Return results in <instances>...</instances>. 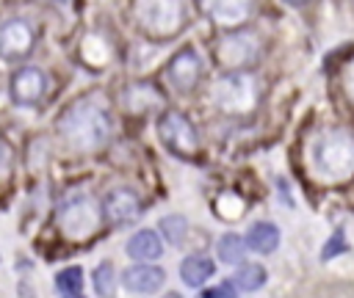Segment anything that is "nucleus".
<instances>
[{
	"instance_id": "obj_20",
	"label": "nucleus",
	"mask_w": 354,
	"mask_h": 298,
	"mask_svg": "<svg viewBox=\"0 0 354 298\" xmlns=\"http://www.w3.org/2000/svg\"><path fill=\"white\" fill-rule=\"evenodd\" d=\"M346 248H348V246H346V240H343V232L337 229V232H335V237H332V240L324 246L321 259H332V257H337V254H340V251H346Z\"/></svg>"
},
{
	"instance_id": "obj_7",
	"label": "nucleus",
	"mask_w": 354,
	"mask_h": 298,
	"mask_svg": "<svg viewBox=\"0 0 354 298\" xmlns=\"http://www.w3.org/2000/svg\"><path fill=\"white\" fill-rule=\"evenodd\" d=\"M44 91H47V77H44V72L39 66H22V69H17L11 74L8 94H11V99L17 105L30 108V105L41 102Z\"/></svg>"
},
{
	"instance_id": "obj_11",
	"label": "nucleus",
	"mask_w": 354,
	"mask_h": 298,
	"mask_svg": "<svg viewBox=\"0 0 354 298\" xmlns=\"http://www.w3.org/2000/svg\"><path fill=\"white\" fill-rule=\"evenodd\" d=\"M163 281H166V273L160 268H155V265H133V268H127L122 273V284L130 292H141V295L155 292Z\"/></svg>"
},
{
	"instance_id": "obj_9",
	"label": "nucleus",
	"mask_w": 354,
	"mask_h": 298,
	"mask_svg": "<svg viewBox=\"0 0 354 298\" xmlns=\"http://www.w3.org/2000/svg\"><path fill=\"white\" fill-rule=\"evenodd\" d=\"M102 212H105V218H108L111 223L127 226V223L138 221V215H141V201H138V196H136L133 190L116 188V190H111V193L105 196Z\"/></svg>"
},
{
	"instance_id": "obj_18",
	"label": "nucleus",
	"mask_w": 354,
	"mask_h": 298,
	"mask_svg": "<svg viewBox=\"0 0 354 298\" xmlns=\"http://www.w3.org/2000/svg\"><path fill=\"white\" fill-rule=\"evenodd\" d=\"M55 287H58L61 295H77L80 287H83V270H80L77 265L64 268V270L55 276Z\"/></svg>"
},
{
	"instance_id": "obj_2",
	"label": "nucleus",
	"mask_w": 354,
	"mask_h": 298,
	"mask_svg": "<svg viewBox=\"0 0 354 298\" xmlns=\"http://www.w3.org/2000/svg\"><path fill=\"white\" fill-rule=\"evenodd\" d=\"M136 25L152 39H171L185 25L183 0H133Z\"/></svg>"
},
{
	"instance_id": "obj_4",
	"label": "nucleus",
	"mask_w": 354,
	"mask_h": 298,
	"mask_svg": "<svg viewBox=\"0 0 354 298\" xmlns=\"http://www.w3.org/2000/svg\"><path fill=\"white\" fill-rule=\"evenodd\" d=\"M36 47V28L22 19L11 17L0 22V58L3 61H25Z\"/></svg>"
},
{
	"instance_id": "obj_17",
	"label": "nucleus",
	"mask_w": 354,
	"mask_h": 298,
	"mask_svg": "<svg viewBox=\"0 0 354 298\" xmlns=\"http://www.w3.org/2000/svg\"><path fill=\"white\" fill-rule=\"evenodd\" d=\"M94 290L100 298H113L116 295V273L111 262H102L94 268Z\"/></svg>"
},
{
	"instance_id": "obj_1",
	"label": "nucleus",
	"mask_w": 354,
	"mask_h": 298,
	"mask_svg": "<svg viewBox=\"0 0 354 298\" xmlns=\"http://www.w3.org/2000/svg\"><path fill=\"white\" fill-rule=\"evenodd\" d=\"M58 132L77 152L100 149L111 138V113L100 97H80L58 119Z\"/></svg>"
},
{
	"instance_id": "obj_8",
	"label": "nucleus",
	"mask_w": 354,
	"mask_h": 298,
	"mask_svg": "<svg viewBox=\"0 0 354 298\" xmlns=\"http://www.w3.org/2000/svg\"><path fill=\"white\" fill-rule=\"evenodd\" d=\"M171 86L177 91H191L199 77H202V58L194 47H183L171 61H169V69H166Z\"/></svg>"
},
{
	"instance_id": "obj_12",
	"label": "nucleus",
	"mask_w": 354,
	"mask_h": 298,
	"mask_svg": "<svg viewBox=\"0 0 354 298\" xmlns=\"http://www.w3.org/2000/svg\"><path fill=\"white\" fill-rule=\"evenodd\" d=\"M163 251V240L155 229H141L127 240V254L133 259H158Z\"/></svg>"
},
{
	"instance_id": "obj_24",
	"label": "nucleus",
	"mask_w": 354,
	"mask_h": 298,
	"mask_svg": "<svg viewBox=\"0 0 354 298\" xmlns=\"http://www.w3.org/2000/svg\"><path fill=\"white\" fill-rule=\"evenodd\" d=\"M64 298H83V295H80V292H77V295H64Z\"/></svg>"
},
{
	"instance_id": "obj_3",
	"label": "nucleus",
	"mask_w": 354,
	"mask_h": 298,
	"mask_svg": "<svg viewBox=\"0 0 354 298\" xmlns=\"http://www.w3.org/2000/svg\"><path fill=\"white\" fill-rule=\"evenodd\" d=\"M158 135L166 143L169 152L180 155V157H194L199 149V135L196 127L191 124V119L180 110H166L158 121Z\"/></svg>"
},
{
	"instance_id": "obj_23",
	"label": "nucleus",
	"mask_w": 354,
	"mask_h": 298,
	"mask_svg": "<svg viewBox=\"0 0 354 298\" xmlns=\"http://www.w3.org/2000/svg\"><path fill=\"white\" fill-rule=\"evenodd\" d=\"M163 298H183V295H180V292H166Z\"/></svg>"
},
{
	"instance_id": "obj_6",
	"label": "nucleus",
	"mask_w": 354,
	"mask_h": 298,
	"mask_svg": "<svg viewBox=\"0 0 354 298\" xmlns=\"http://www.w3.org/2000/svg\"><path fill=\"white\" fill-rule=\"evenodd\" d=\"M216 55H218L221 66L243 69V66L254 63V58L260 55V41L254 39V33H232L216 44Z\"/></svg>"
},
{
	"instance_id": "obj_5",
	"label": "nucleus",
	"mask_w": 354,
	"mask_h": 298,
	"mask_svg": "<svg viewBox=\"0 0 354 298\" xmlns=\"http://www.w3.org/2000/svg\"><path fill=\"white\" fill-rule=\"evenodd\" d=\"M254 6H257V0H199L202 14L224 30L243 28L249 22V17L254 14Z\"/></svg>"
},
{
	"instance_id": "obj_21",
	"label": "nucleus",
	"mask_w": 354,
	"mask_h": 298,
	"mask_svg": "<svg viewBox=\"0 0 354 298\" xmlns=\"http://www.w3.org/2000/svg\"><path fill=\"white\" fill-rule=\"evenodd\" d=\"M8 163H11V149H8V143L0 138V171H6Z\"/></svg>"
},
{
	"instance_id": "obj_10",
	"label": "nucleus",
	"mask_w": 354,
	"mask_h": 298,
	"mask_svg": "<svg viewBox=\"0 0 354 298\" xmlns=\"http://www.w3.org/2000/svg\"><path fill=\"white\" fill-rule=\"evenodd\" d=\"M326 146L335 149V155L318 146V166H321V171H343V174L354 171V138L335 132L332 138H326Z\"/></svg>"
},
{
	"instance_id": "obj_13",
	"label": "nucleus",
	"mask_w": 354,
	"mask_h": 298,
	"mask_svg": "<svg viewBox=\"0 0 354 298\" xmlns=\"http://www.w3.org/2000/svg\"><path fill=\"white\" fill-rule=\"evenodd\" d=\"M213 270H216L213 259H207V257H202V254L185 257L183 265H180V276H183V281H185L188 287H202V284L213 276Z\"/></svg>"
},
{
	"instance_id": "obj_25",
	"label": "nucleus",
	"mask_w": 354,
	"mask_h": 298,
	"mask_svg": "<svg viewBox=\"0 0 354 298\" xmlns=\"http://www.w3.org/2000/svg\"><path fill=\"white\" fill-rule=\"evenodd\" d=\"M22 298H33V295H28V292H25V290H22Z\"/></svg>"
},
{
	"instance_id": "obj_19",
	"label": "nucleus",
	"mask_w": 354,
	"mask_h": 298,
	"mask_svg": "<svg viewBox=\"0 0 354 298\" xmlns=\"http://www.w3.org/2000/svg\"><path fill=\"white\" fill-rule=\"evenodd\" d=\"M185 232H188V221H185L183 215H166V218L160 221V237H166V240L174 243V246L183 243Z\"/></svg>"
},
{
	"instance_id": "obj_15",
	"label": "nucleus",
	"mask_w": 354,
	"mask_h": 298,
	"mask_svg": "<svg viewBox=\"0 0 354 298\" xmlns=\"http://www.w3.org/2000/svg\"><path fill=\"white\" fill-rule=\"evenodd\" d=\"M263 281H266V268L257 265V262H243V265L235 270V279H232L235 290H243V292L260 290Z\"/></svg>"
},
{
	"instance_id": "obj_16",
	"label": "nucleus",
	"mask_w": 354,
	"mask_h": 298,
	"mask_svg": "<svg viewBox=\"0 0 354 298\" xmlns=\"http://www.w3.org/2000/svg\"><path fill=\"white\" fill-rule=\"evenodd\" d=\"M216 251H218V259H221V262H227V265H238V262L243 259V240H241L238 235L227 232V235H221Z\"/></svg>"
},
{
	"instance_id": "obj_22",
	"label": "nucleus",
	"mask_w": 354,
	"mask_h": 298,
	"mask_svg": "<svg viewBox=\"0 0 354 298\" xmlns=\"http://www.w3.org/2000/svg\"><path fill=\"white\" fill-rule=\"evenodd\" d=\"M285 3H290V6H307L310 0H285Z\"/></svg>"
},
{
	"instance_id": "obj_14",
	"label": "nucleus",
	"mask_w": 354,
	"mask_h": 298,
	"mask_svg": "<svg viewBox=\"0 0 354 298\" xmlns=\"http://www.w3.org/2000/svg\"><path fill=\"white\" fill-rule=\"evenodd\" d=\"M246 246H249L252 251H257V254H271V251L279 246V229H277L274 223H268V221H260V223H254V226L249 229Z\"/></svg>"
}]
</instances>
